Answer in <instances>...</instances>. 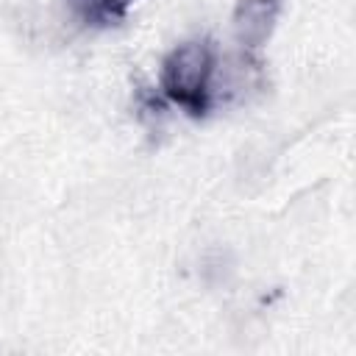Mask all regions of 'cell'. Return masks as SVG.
<instances>
[{
  "label": "cell",
  "instance_id": "1",
  "mask_svg": "<svg viewBox=\"0 0 356 356\" xmlns=\"http://www.w3.org/2000/svg\"><path fill=\"white\" fill-rule=\"evenodd\" d=\"M214 67L217 61H214V50L209 42L203 39L184 42L167 56L164 70H161V86L184 108L200 111L206 108L211 97Z\"/></svg>",
  "mask_w": 356,
  "mask_h": 356
},
{
  "label": "cell",
  "instance_id": "2",
  "mask_svg": "<svg viewBox=\"0 0 356 356\" xmlns=\"http://www.w3.org/2000/svg\"><path fill=\"white\" fill-rule=\"evenodd\" d=\"M278 19V0H239L234 11V31L245 47H259Z\"/></svg>",
  "mask_w": 356,
  "mask_h": 356
},
{
  "label": "cell",
  "instance_id": "3",
  "mask_svg": "<svg viewBox=\"0 0 356 356\" xmlns=\"http://www.w3.org/2000/svg\"><path fill=\"white\" fill-rule=\"evenodd\" d=\"M78 8H83L89 17H111L117 14L128 0H72Z\"/></svg>",
  "mask_w": 356,
  "mask_h": 356
}]
</instances>
